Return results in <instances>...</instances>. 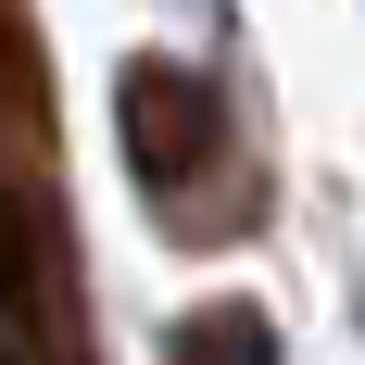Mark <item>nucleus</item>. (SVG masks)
Segmentation results:
<instances>
[{
	"instance_id": "obj_3",
	"label": "nucleus",
	"mask_w": 365,
	"mask_h": 365,
	"mask_svg": "<svg viewBox=\"0 0 365 365\" xmlns=\"http://www.w3.org/2000/svg\"><path fill=\"white\" fill-rule=\"evenodd\" d=\"M0 365H51V340H26L13 315H0Z\"/></svg>"
},
{
	"instance_id": "obj_2",
	"label": "nucleus",
	"mask_w": 365,
	"mask_h": 365,
	"mask_svg": "<svg viewBox=\"0 0 365 365\" xmlns=\"http://www.w3.org/2000/svg\"><path fill=\"white\" fill-rule=\"evenodd\" d=\"M164 365H277V328L252 302H202V315L164 328Z\"/></svg>"
},
{
	"instance_id": "obj_1",
	"label": "nucleus",
	"mask_w": 365,
	"mask_h": 365,
	"mask_svg": "<svg viewBox=\"0 0 365 365\" xmlns=\"http://www.w3.org/2000/svg\"><path fill=\"white\" fill-rule=\"evenodd\" d=\"M113 126H126V164H139L151 189L202 177V164L227 151V101H215L189 63H164V51H139V63H126V88H113Z\"/></svg>"
}]
</instances>
